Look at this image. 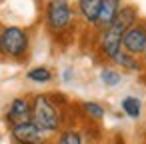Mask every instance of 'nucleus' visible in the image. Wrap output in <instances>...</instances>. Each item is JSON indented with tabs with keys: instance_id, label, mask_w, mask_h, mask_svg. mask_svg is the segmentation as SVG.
<instances>
[{
	"instance_id": "obj_16",
	"label": "nucleus",
	"mask_w": 146,
	"mask_h": 144,
	"mask_svg": "<svg viewBox=\"0 0 146 144\" xmlns=\"http://www.w3.org/2000/svg\"><path fill=\"white\" fill-rule=\"evenodd\" d=\"M144 60H146V50H144Z\"/></svg>"
},
{
	"instance_id": "obj_7",
	"label": "nucleus",
	"mask_w": 146,
	"mask_h": 144,
	"mask_svg": "<svg viewBox=\"0 0 146 144\" xmlns=\"http://www.w3.org/2000/svg\"><path fill=\"white\" fill-rule=\"evenodd\" d=\"M6 120L16 126V124H24V122H30L32 120V102L28 98H14L12 104L8 106V112H6Z\"/></svg>"
},
{
	"instance_id": "obj_3",
	"label": "nucleus",
	"mask_w": 146,
	"mask_h": 144,
	"mask_svg": "<svg viewBox=\"0 0 146 144\" xmlns=\"http://www.w3.org/2000/svg\"><path fill=\"white\" fill-rule=\"evenodd\" d=\"M46 22L52 32H64L72 24V6L68 0H50L46 6Z\"/></svg>"
},
{
	"instance_id": "obj_1",
	"label": "nucleus",
	"mask_w": 146,
	"mask_h": 144,
	"mask_svg": "<svg viewBox=\"0 0 146 144\" xmlns=\"http://www.w3.org/2000/svg\"><path fill=\"white\" fill-rule=\"evenodd\" d=\"M32 122L44 132H56L62 124L58 104L50 94H38L32 100Z\"/></svg>"
},
{
	"instance_id": "obj_15",
	"label": "nucleus",
	"mask_w": 146,
	"mask_h": 144,
	"mask_svg": "<svg viewBox=\"0 0 146 144\" xmlns=\"http://www.w3.org/2000/svg\"><path fill=\"white\" fill-rule=\"evenodd\" d=\"M58 144H84V142H82V136H80L78 132H74V130H66V132L60 134Z\"/></svg>"
},
{
	"instance_id": "obj_14",
	"label": "nucleus",
	"mask_w": 146,
	"mask_h": 144,
	"mask_svg": "<svg viewBox=\"0 0 146 144\" xmlns=\"http://www.w3.org/2000/svg\"><path fill=\"white\" fill-rule=\"evenodd\" d=\"M82 108H84V112H86L88 116H92L94 120L104 118V108H102L100 104H96V102H84Z\"/></svg>"
},
{
	"instance_id": "obj_9",
	"label": "nucleus",
	"mask_w": 146,
	"mask_h": 144,
	"mask_svg": "<svg viewBox=\"0 0 146 144\" xmlns=\"http://www.w3.org/2000/svg\"><path fill=\"white\" fill-rule=\"evenodd\" d=\"M78 12L88 24L96 26L98 12H100V0H78Z\"/></svg>"
},
{
	"instance_id": "obj_13",
	"label": "nucleus",
	"mask_w": 146,
	"mask_h": 144,
	"mask_svg": "<svg viewBox=\"0 0 146 144\" xmlns=\"http://www.w3.org/2000/svg\"><path fill=\"white\" fill-rule=\"evenodd\" d=\"M100 80H102L106 86H116V84H120V72H116V70H112V68H104V70L100 72Z\"/></svg>"
},
{
	"instance_id": "obj_10",
	"label": "nucleus",
	"mask_w": 146,
	"mask_h": 144,
	"mask_svg": "<svg viewBox=\"0 0 146 144\" xmlns=\"http://www.w3.org/2000/svg\"><path fill=\"white\" fill-rule=\"evenodd\" d=\"M112 62H116L118 66H122V68H126V70H138V68H140L136 56H132V54H128V52H124V50H120V52L112 58Z\"/></svg>"
},
{
	"instance_id": "obj_5",
	"label": "nucleus",
	"mask_w": 146,
	"mask_h": 144,
	"mask_svg": "<svg viewBox=\"0 0 146 144\" xmlns=\"http://www.w3.org/2000/svg\"><path fill=\"white\" fill-rule=\"evenodd\" d=\"M12 138L18 144H46V132L40 130L32 120L12 126Z\"/></svg>"
},
{
	"instance_id": "obj_12",
	"label": "nucleus",
	"mask_w": 146,
	"mask_h": 144,
	"mask_svg": "<svg viewBox=\"0 0 146 144\" xmlns=\"http://www.w3.org/2000/svg\"><path fill=\"white\" fill-rule=\"evenodd\" d=\"M122 110L130 116V118H138L140 116V110H142V104L136 96H126L122 100Z\"/></svg>"
},
{
	"instance_id": "obj_11",
	"label": "nucleus",
	"mask_w": 146,
	"mask_h": 144,
	"mask_svg": "<svg viewBox=\"0 0 146 144\" xmlns=\"http://www.w3.org/2000/svg\"><path fill=\"white\" fill-rule=\"evenodd\" d=\"M28 80H32V82H38V84H46V82H50L52 80V72L46 68V66H36V68H32V70H28Z\"/></svg>"
},
{
	"instance_id": "obj_4",
	"label": "nucleus",
	"mask_w": 146,
	"mask_h": 144,
	"mask_svg": "<svg viewBox=\"0 0 146 144\" xmlns=\"http://www.w3.org/2000/svg\"><path fill=\"white\" fill-rule=\"evenodd\" d=\"M122 50L132 54V56L144 54V50H146V24L134 22L130 28L124 30V34H122Z\"/></svg>"
},
{
	"instance_id": "obj_6",
	"label": "nucleus",
	"mask_w": 146,
	"mask_h": 144,
	"mask_svg": "<svg viewBox=\"0 0 146 144\" xmlns=\"http://www.w3.org/2000/svg\"><path fill=\"white\" fill-rule=\"evenodd\" d=\"M122 34H124V30L118 28L116 24H110L108 28H104L102 38H100V48H102L106 58L112 60L122 50Z\"/></svg>"
},
{
	"instance_id": "obj_8",
	"label": "nucleus",
	"mask_w": 146,
	"mask_h": 144,
	"mask_svg": "<svg viewBox=\"0 0 146 144\" xmlns=\"http://www.w3.org/2000/svg\"><path fill=\"white\" fill-rule=\"evenodd\" d=\"M120 8H122V0H100V12H98L96 26L108 28L114 22V18H116Z\"/></svg>"
},
{
	"instance_id": "obj_2",
	"label": "nucleus",
	"mask_w": 146,
	"mask_h": 144,
	"mask_svg": "<svg viewBox=\"0 0 146 144\" xmlns=\"http://www.w3.org/2000/svg\"><path fill=\"white\" fill-rule=\"evenodd\" d=\"M30 48V36L20 26H4L0 30V54L6 58H24Z\"/></svg>"
}]
</instances>
